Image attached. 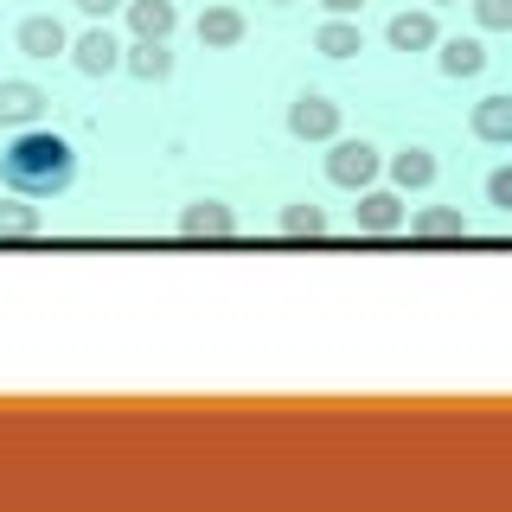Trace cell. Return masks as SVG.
Instances as JSON below:
<instances>
[{
	"label": "cell",
	"mask_w": 512,
	"mask_h": 512,
	"mask_svg": "<svg viewBox=\"0 0 512 512\" xmlns=\"http://www.w3.org/2000/svg\"><path fill=\"white\" fill-rule=\"evenodd\" d=\"M0 180H7L13 192H26V199H58V192H71V180H77V154H71L64 135L32 122V128H20V135L7 141Z\"/></svg>",
	"instance_id": "6da1fadb"
},
{
	"label": "cell",
	"mask_w": 512,
	"mask_h": 512,
	"mask_svg": "<svg viewBox=\"0 0 512 512\" xmlns=\"http://www.w3.org/2000/svg\"><path fill=\"white\" fill-rule=\"evenodd\" d=\"M378 167H384V160H378V148H372V141H340V135H333L327 180L340 186V192H365V186L378 180Z\"/></svg>",
	"instance_id": "7a4b0ae2"
},
{
	"label": "cell",
	"mask_w": 512,
	"mask_h": 512,
	"mask_svg": "<svg viewBox=\"0 0 512 512\" xmlns=\"http://www.w3.org/2000/svg\"><path fill=\"white\" fill-rule=\"evenodd\" d=\"M288 135L295 141H333L340 135V103L320 90H301L295 103H288Z\"/></svg>",
	"instance_id": "3957f363"
},
{
	"label": "cell",
	"mask_w": 512,
	"mask_h": 512,
	"mask_svg": "<svg viewBox=\"0 0 512 512\" xmlns=\"http://www.w3.org/2000/svg\"><path fill=\"white\" fill-rule=\"evenodd\" d=\"M45 103L52 96L32 84V77H0V128H32L45 116Z\"/></svg>",
	"instance_id": "277c9868"
},
{
	"label": "cell",
	"mask_w": 512,
	"mask_h": 512,
	"mask_svg": "<svg viewBox=\"0 0 512 512\" xmlns=\"http://www.w3.org/2000/svg\"><path fill=\"white\" fill-rule=\"evenodd\" d=\"M13 45H20V58H58V52H71V32H64L52 13H26L20 26H13Z\"/></svg>",
	"instance_id": "5b68a950"
},
{
	"label": "cell",
	"mask_w": 512,
	"mask_h": 512,
	"mask_svg": "<svg viewBox=\"0 0 512 512\" xmlns=\"http://www.w3.org/2000/svg\"><path fill=\"white\" fill-rule=\"evenodd\" d=\"M180 237H212V244H224V237H237V212L224 199H192L186 212H180Z\"/></svg>",
	"instance_id": "8992f818"
},
{
	"label": "cell",
	"mask_w": 512,
	"mask_h": 512,
	"mask_svg": "<svg viewBox=\"0 0 512 512\" xmlns=\"http://www.w3.org/2000/svg\"><path fill=\"white\" fill-rule=\"evenodd\" d=\"M352 224H359L365 237H391L397 224H404V199H397V192H384V186H365L359 205H352Z\"/></svg>",
	"instance_id": "52a82bcc"
},
{
	"label": "cell",
	"mask_w": 512,
	"mask_h": 512,
	"mask_svg": "<svg viewBox=\"0 0 512 512\" xmlns=\"http://www.w3.org/2000/svg\"><path fill=\"white\" fill-rule=\"evenodd\" d=\"M71 64H77L84 77H109V71H122V39H116L109 26H90L84 39L71 45Z\"/></svg>",
	"instance_id": "ba28073f"
},
{
	"label": "cell",
	"mask_w": 512,
	"mask_h": 512,
	"mask_svg": "<svg viewBox=\"0 0 512 512\" xmlns=\"http://www.w3.org/2000/svg\"><path fill=\"white\" fill-rule=\"evenodd\" d=\"M468 128H474V141H487V148H506V141H512V96L506 90L500 96H480Z\"/></svg>",
	"instance_id": "9c48e42d"
},
{
	"label": "cell",
	"mask_w": 512,
	"mask_h": 512,
	"mask_svg": "<svg viewBox=\"0 0 512 512\" xmlns=\"http://www.w3.org/2000/svg\"><path fill=\"white\" fill-rule=\"evenodd\" d=\"M122 71L141 77V84H160V77H173L167 39H135V45H122Z\"/></svg>",
	"instance_id": "30bf717a"
},
{
	"label": "cell",
	"mask_w": 512,
	"mask_h": 512,
	"mask_svg": "<svg viewBox=\"0 0 512 512\" xmlns=\"http://www.w3.org/2000/svg\"><path fill=\"white\" fill-rule=\"evenodd\" d=\"M128 32L135 39H173V26H180V7L173 0H128Z\"/></svg>",
	"instance_id": "8fae6325"
},
{
	"label": "cell",
	"mask_w": 512,
	"mask_h": 512,
	"mask_svg": "<svg viewBox=\"0 0 512 512\" xmlns=\"http://www.w3.org/2000/svg\"><path fill=\"white\" fill-rule=\"evenodd\" d=\"M384 39H391V52H429V45H442V26L436 13H397L384 26Z\"/></svg>",
	"instance_id": "7c38bea8"
},
{
	"label": "cell",
	"mask_w": 512,
	"mask_h": 512,
	"mask_svg": "<svg viewBox=\"0 0 512 512\" xmlns=\"http://www.w3.org/2000/svg\"><path fill=\"white\" fill-rule=\"evenodd\" d=\"M199 45H205V52H231V45H244V13H237V7H205L199 13Z\"/></svg>",
	"instance_id": "4fadbf2b"
},
{
	"label": "cell",
	"mask_w": 512,
	"mask_h": 512,
	"mask_svg": "<svg viewBox=\"0 0 512 512\" xmlns=\"http://www.w3.org/2000/svg\"><path fill=\"white\" fill-rule=\"evenodd\" d=\"M410 237H423V244H448V237H468V218H461V205H429V212L410 218Z\"/></svg>",
	"instance_id": "5bb4252c"
},
{
	"label": "cell",
	"mask_w": 512,
	"mask_h": 512,
	"mask_svg": "<svg viewBox=\"0 0 512 512\" xmlns=\"http://www.w3.org/2000/svg\"><path fill=\"white\" fill-rule=\"evenodd\" d=\"M314 52H327V58H352V52H365V32L359 20H340V13H327L314 32Z\"/></svg>",
	"instance_id": "9a60e30c"
},
{
	"label": "cell",
	"mask_w": 512,
	"mask_h": 512,
	"mask_svg": "<svg viewBox=\"0 0 512 512\" xmlns=\"http://www.w3.org/2000/svg\"><path fill=\"white\" fill-rule=\"evenodd\" d=\"M429 180H436V154H429V148H404V154H391V186L423 192Z\"/></svg>",
	"instance_id": "2e32d148"
},
{
	"label": "cell",
	"mask_w": 512,
	"mask_h": 512,
	"mask_svg": "<svg viewBox=\"0 0 512 512\" xmlns=\"http://www.w3.org/2000/svg\"><path fill=\"white\" fill-rule=\"evenodd\" d=\"M39 205L26 199V192H7V199H0V237H39Z\"/></svg>",
	"instance_id": "e0dca14e"
},
{
	"label": "cell",
	"mask_w": 512,
	"mask_h": 512,
	"mask_svg": "<svg viewBox=\"0 0 512 512\" xmlns=\"http://www.w3.org/2000/svg\"><path fill=\"white\" fill-rule=\"evenodd\" d=\"M487 71V45L480 39H448L442 45V77H480Z\"/></svg>",
	"instance_id": "ac0fdd59"
},
{
	"label": "cell",
	"mask_w": 512,
	"mask_h": 512,
	"mask_svg": "<svg viewBox=\"0 0 512 512\" xmlns=\"http://www.w3.org/2000/svg\"><path fill=\"white\" fill-rule=\"evenodd\" d=\"M282 237H327V212H320V205H288L282 212Z\"/></svg>",
	"instance_id": "d6986e66"
},
{
	"label": "cell",
	"mask_w": 512,
	"mask_h": 512,
	"mask_svg": "<svg viewBox=\"0 0 512 512\" xmlns=\"http://www.w3.org/2000/svg\"><path fill=\"white\" fill-rule=\"evenodd\" d=\"M474 26L480 32H512V0H474Z\"/></svg>",
	"instance_id": "ffe728a7"
},
{
	"label": "cell",
	"mask_w": 512,
	"mask_h": 512,
	"mask_svg": "<svg viewBox=\"0 0 512 512\" xmlns=\"http://www.w3.org/2000/svg\"><path fill=\"white\" fill-rule=\"evenodd\" d=\"M487 205L512 212V167H493V173H487Z\"/></svg>",
	"instance_id": "44dd1931"
},
{
	"label": "cell",
	"mask_w": 512,
	"mask_h": 512,
	"mask_svg": "<svg viewBox=\"0 0 512 512\" xmlns=\"http://www.w3.org/2000/svg\"><path fill=\"white\" fill-rule=\"evenodd\" d=\"M116 7H128V0H77V13H90V20H109Z\"/></svg>",
	"instance_id": "7402d4cb"
},
{
	"label": "cell",
	"mask_w": 512,
	"mask_h": 512,
	"mask_svg": "<svg viewBox=\"0 0 512 512\" xmlns=\"http://www.w3.org/2000/svg\"><path fill=\"white\" fill-rule=\"evenodd\" d=\"M320 7H327V13H340V20H352V13H359L365 0H320Z\"/></svg>",
	"instance_id": "603a6c76"
},
{
	"label": "cell",
	"mask_w": 512,
	"mask_h": 512,
	"mask_svg": "<svg viewBox=\"0 0 512 512\" xmlns=\"http://www.w3.org/2000/svg\"><path fill=\"white\" fill-rule=\"evenodd\" d=\"M429 7H455V0H429Z\"/></svg>",
	"instance_id": "cb8c5ba5"
},
{
	"label": "cell",
	"mask_w": 512,
	"mask_h": 512,
	"mask_svg": "<svg viewBox=\"0 0 512 512\" xmlns=\"http://www.w3.org/2000/svg\"><path fill=\"white\" fill-rule=\"evenodd\" d=\"M269 7H295V0H269Z\"/></svg>",
	"instance_id": "d4e9b609"
}]
</instances>
